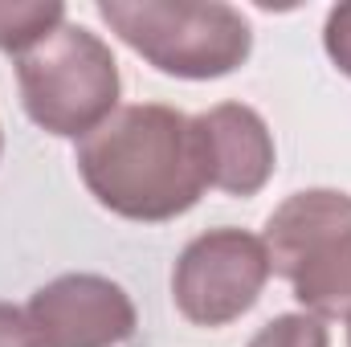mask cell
Listing matches in <instances>:
<instances>
[{
  "mask_svg": "<svg viewBox=\"0 0 351 347\" xmlns=\"http://www.w3.org/2000/svg\"><path fill=\"white\" fill-rule=\"evenodd\" d=\"M0 152H4V131H0Z\"/></svg>",
  "mask_w": 351,
  "mask_h": 347,
  "instance_id": "obj_12",
  "label": "cell"
},
{
  "mask_svg": "<svg viewBox=\"0 0 351 347\" xmlns=\"http://www.w3.org/2000/svg\"><path fill=\"white\" fill-rule=\"evenodd\" d=\"M0 347H53L41 327L29 319L25 307H12V302H0Z\"/></svg>",
  "mask_w": 351,
  "mask_h": 347,
  "instance_id": "obj_11",
  "label": "cell"
},
{
  "mask_svg": "<svg viewBox=\"0 0 351 347\" xmlns=\"http://www.w3.org/2000/svg\"><path fill=\"white\" fill-rule=\"evenodd\" d=\"M94 8L127 49L168 78H229L254 53V25L225 0H98Z\"/></svg>",
  "mask_w": 351,
  "mask_h": 347,
  "instance_id": "obj_2",
  "label": "cell"
},
{
  "mask_svg": "<svg viewBox=\"0 0 351 347\" xmlns=\"http://www.w3.org/2000/svg\"><path fill=\"white\" fill-rule=\"evenodd\" d=\"M348 347H351V327H348Z\"/></svg>",
  "mask_w": 351,
  "mask_h": 347,
  "instance_id": "obj_13",
  "label": "cell"
},
{
  "mask_svg": "<svg viewBox=\"0 0 351 347\" xmlns=\"http://www.w3.org/2000/svg\"><path fill=\"white\" fill-rule=\"evenodd\" d=\"M62 21H66V4H58V0H45V4H0V53L21 58L45 33H53Z\"/></svg>",
  "mask_w": 351,
  "mask_h": 347,
  "instance_id": "obj_8",
  "label": "cell"
},
{
  "mask_svg": "<svg viewBox=\"0 0 351 347\" xmlns=\"http://www.w3.org/2000/svg\"><path fill=\"white\" fill-rule=\"evenodd\" d=\"M208 188H221L225 196H258L278 168L274 131L265 119L245 102H217L200 115H192Z\"/></svg>",
  "mask_w": 351,
  "mask_h": 347,
  "instance_id": "obj_7",
  "label": "cell"
},
{
  "mask_svg": "<svg viewBox=\"0 0 351 347\" xmlns=\"http://www.w3.org/2000/svg\"><path fill=\"white\" fill-rule=\"evenodd\" d=\"M269 278L274 270L262 237L237 225H221L180 250L172 270V302L192 327L217 331L258 307Z\"/></svg>",
  "mask_w": 351,
  "mask_h": 347,
  "instance_id": "obj_5",
  "label": "cell"
},
{
  "mask_svg": "<svg viewBox=\"0 0 351 347\" xmlns=\"http://www.w3.org/2000/svg\"><path fill=\"white\" fill-rule=\"evenodd\" d=\"M86 192L114 217L164 225L200 204L208 168L192 115L164 102L119 106L74 152Z\"/></svg>",
  "mask_w": 351,
  "mask_h": 347,
  "instance_id": "obj_1",
  "label": "cell"
},
{
  "mask_svg": "<svg viewBox=\"0 0 351 347\" xmlns=\"http://www.w3.org/2000/svg\"><path fill=\"white\" fill-rule=\"evenodd\" d=\"M25 311L53 347H123L139 327L131 294L102 274H62L37 286Z\"/></svg>",
  "mask_w": 351,
  "mask_h": 347,
  "instance_id": "obj_6",
  "label": "cell"
},
{
  "mask_svg": "<svg viewBox=\"0 0 351 347\" xmlns=\"http://www.w3.org/2000/svg\"><path fill=\"white\" fill-rule=\"evenodd\" d=\"M245 347H331V335H327L323 319H315L306 311H290V315H278L265 327H258V335Z\"/></svg>",
  "mask_w": 351,
  "mask_h": 347,
  "instance_id": "obj_9",
  "label": "cell"
},
{
  "mask_svg": "<svg viewBox=\"0 0 351 347\" xmlns=\"http://www.w3.org/2000/svg\"><path fill=\"white\" fill-rule=\"evenodd\" d=\"M323 49H327L331 66L351 78V4H339V8L327 12V25H323Z\"/></svg>",
  "mask_w": 351,
  "mask_h": 347,
  "instance_id": "obj_10",
  "label": "cell"
},
{
  "mask_svg": "<svg viewBox=\"0 0 351 347\" xmlns=\"http://www.w3.org/2000/svg\"><path fill=\"white\" fill-rule=\"evenodd\" d=\"M269 270L323 323H351V192L302 188L265 217Z\"/></svg>",
  "mask_w": 351,
  "mask_h": 347,
  "instance_id": "obj_3",
  "label": "cell"
},
{
  "mask_svg": "<svg viewBox=\"0 0 351 347\" xmlns=\"http://www.w3.org/2000/svg\"><path fill=\"white\" fill-rule=\"evenodd\" d=\"M12 62L25 115L58 139H86L119 110L123 78L110 45L70 16Z\"/></svg>",
  "mask_w": 351,
  "mask_h": 347,
  "instance_id": "obj_4",
  "label": "cell"
}]
</instances>
